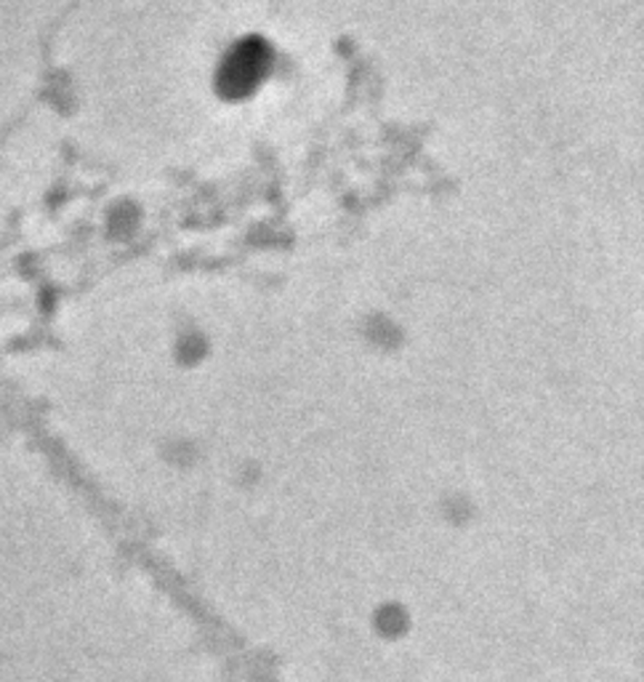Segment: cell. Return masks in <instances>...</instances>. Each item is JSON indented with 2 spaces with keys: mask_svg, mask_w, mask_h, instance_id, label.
Here are the masks:
<instances>
[{
  "mask_svg": "<svg viewBox=\"0 0 644 682\" xmlns=\"http://www.w3.org/2000/svg\"><path fill=\"white\" fill-rule=\"evenodd\" d=\"M266 70V53L258 51L256 46L248 43L245 49L235 51L227 61V70H224L222 80L227 94H245L256 86V80L262 78Z\"/></svg>",
  "mask_w": 644,
  "mask_h": 682,
  "instance_id": "1",
  "label": "cell"
}]
</instances>
